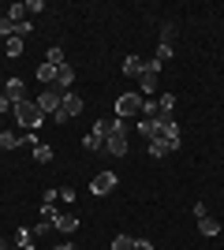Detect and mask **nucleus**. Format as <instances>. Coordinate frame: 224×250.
<instances>
[{"label":"nucleus","mask_w":224,"mask_h":250,"mask_svg":"<svg viewBox=\"0 0 224 250\" xmlns=\"http://www.w3.org/2000/svg\"><path fill=\"white\" fill-rule=\"evenodd\" d=\"M11 112H15V120H19L22 131H38L45 120V112L38 108V101H19V104H11Z\"/></svg>","instance_id":"obj_1"},{"label":"nucleus","mask_w":224,"mask_h":250,"mask_svg":"<svg viewBox=\"0 0 224 250\" xmlns=\"http://www.w3.org/2000/svg\"><path fill=\"white\" fill-rule=\"evenodd\" d=\"M105 153L108 157L127 153V127H123V120H112V131H108V138H105Z\"/></svg>","instance_id":"obj_2"},{"label":"nucleus","mask_w":224,"mask_h":250,"mask_svg":"<svg viewBox=\"0 0 224 250\" xmlns=\"http://www.w3.org/2000/svg\"><path fill=\"white\" fill-rule=\"evenodd\" d=\"M60 104H64V90H56V86H45L41 94H38V108H41L45 116H56Z\"/></svg>","instance_id":"obj_3"},{"label":"nucleus","mask_w":224,"mask_h":250,"mask_svg":"<svg viewBox=\"0 0 224 250\" xmlns=\"http://www.w3.org/2000/svg\"><path fill=\"white\" fill-rule=\"evenodd\" d=\"M157 79H161V63H157V60H146V63H142V75H139V83H142L139 94H142V97H153Z\"/></svg>","instance_id":"obj_4"},{"label":"nucleus","mask_w":224,"mask_h":250,"mask_svg":"<svg viewBox=\"0 0 224 250\" xmlns=\"http://www.w3.org/2000/svg\"><path fill=\"white\" fill-rule=\"evenodd\" d=\"M116 116H120V120L142 116V94H120V101H116Z\"/></svg>","instance_id":"obj_5"},{"label":"nucleus","mask_w":224,"mask_h":250,"mask_svg":"<svg viewBox=\"0 0 224 250\" xmlns=\"http://www.w3.org/2000/svg\"><path fill=\"white\" fill-rule=\"evenodd\" d=\"M116 183H120L116 172H97L94 183H90V194H97V198H101V194H112V190H116Z\"/></svg>","instance_id":"obj_6"},{"label":"nucleus","mask_w":224,"mask_h":250,"mask_svg":"<svg viewBox=\"0 0 224 250\" xmlns=\"http://www.w3.org/2000/svg\"><path fill=\"white\" fill-rule=\"evenodd\" d=\"M82 112V97L79 94H64V104H60V112L53 116L56 124H67V120H71V116H79Z\"/></svg>","instance_id":"obj_7"},{"label":"nucleus","mask_w":224,"mask_h":250,"mask_svg":"<svg viewBox=\"0 0 224 250\" xmlns=\"http://www.w3.org/2000/svg\"><path fill=\"white\" fill-rule=\"evenodd\" d=\"M56 90H64V94H71V86H75V67L71 63H64V67H56Z\"/></svg>","instance_id":"obj_8"},{"label":"nucleus","mask_w":224,"mask_h":250,"mask_svg":"<svg viewBox=\"0 0 224 250\" xmlns=\"http://www.w3.org/2000/svg\"><path fill=\"white\" fill-rule=\"evenodd\" d=\"M4 97H8L11 104L26 101V86H22V79H8V83H4Z\"/></svg>","instance_id":"obj_9"},{"label":"nucleus","mask_w":224,"mask_h":250,"mask_svg":"<svg viewBox=\"0 0 224 250\" xmlns=\"http://www.w3.org/2000/svg\"><path fill=\"white\" fill-rule=\"evenodd\" d=\"M53 228H56V231H64V235H71V231L79 228V220H75L71 213H53Z\"/></svg>","instance_id":"obj_10"},{"label":"nucleus","mask_w":224,"mask_h":250,"mask_svg":"<svg viewBox=\"0 0 224 250\" xmlns=\"http://www.w3.org/2000/svg\"><path fill=\"white\" fill-rule=\"evenodd\" d=\"M198 231H202L205 239H213V235H221V220H213L205 213V217H198Z\"/></svg>","instance_id":"obj_11"},{"label":"nucleus","mask_w":224,"mask_h":250,"mask_svg":"<svg viewBox=\"0 0 224 250\" xmlns=\"http://www.w3.org/2000/svg\"><path fill=\"white\" fill-rule=\"evenodd\" d=\"M139 131H142V138H146V142H153V138H161L157 124H153V120H146V116H139Z\"/></svg>","instance_id":"obj_12"},{"label":"nucleus","mask_w":224,"mask_h":250,"mask_svg":"<svg viewBox=\"0 0 224 250\" xmlns=\"http://www.w3.org/2000/svg\"><path fill=\"white\" fill-rule=\"evenodd\" d=\"M161 138L168 142V149H180V124H168L164 131H161Z\"/></svg>","instance_id":"obj_13"},{"label":"nucleus","mask_w":224,"mask_h":250,"mask_svg":"<svg viewBox=\"0 0 224 250\" xmlns=\"http://www.w3.org/2000/svg\"><path fill=\"white\" fill-rule=\"evenodd\" d=\"M123 75H131V79H139V75H142V56H135V52H131L127 60H123Z\"/></svg>","instance_id":"obj_14"},{"label":"nucleus","mask_w":224,"mask_h":250,"mask_svg":"<svg viewBox=\"0 0 224 250\" xmlns=\"http://www.w3.org/2000/svg\"><path fill=\"white\" fill-rule=\"evenodd\" d=\"M34 243H38V235H34V228H19L15 231V247H34Z\"/></svg>","instance_id":"obj_15"},{"label":"nucleus","mask_w":224,"mask_h":250,"mask_svg":"<svg viewBox=\"0 0 224 250\" xmlns=\"http://www.w3.org/2000/svg\"><path fill=\"white\" fill-rule=\"evenodd\" d=\"M45 63H53V67H64V49L60 45H49V52H45Z\"/></svg>","instance_id":"obj_16"},{"label":"nucleus","mask_w":224,"mask_h":250,"mask_svg":"<svg viewBox=\"0 0 224 250\" xmlns=\"http://www.w3.org/2000/svg\"><path fill=\"white\" fill-rule=\"evenodd\" d=\"M82 146L90 149V153H97V149H105V138H101V135H94V131H86V138H82Z\"/></svg>","instance_id":"obj_17"},{"label":"nucleus","mask_w":224,"mask_h":250,"mask_svg":"<svg viewBox=\"0 0 224 250\" xmlns=\"http://www.w3.org/2000/svg\"><path fill=\"white\" fill-rule=\"evenodd\" d=\"M22 142V135H15V131H0V149H15Z\"/></svg>","instance_id":"obj_18"},{"label":"nucleus","mask_w":224,"mask_h":250,"mask_svg":"<svg viewBox=\"0 0 224 250\" xmlns=\"http://www.w3.org/2000/svg\"><path fill=\"white\" fill-rule=\"evenodd\" d=\"M146 146H149V157H168V153H172L164 138H153V142H146Z\"/></svg>","instance_id":"obj_19"},{"label":"nucleus","mask_w":224,"mask_h":250,"mask_svg":"<svg viewBox=\"0 0 224 250\" xmlns=\"http://www.w3.org/2000/svg\"><path fill=\"white\" fill-rule=\"evenodd\" d=\"M38 79H41L45 86H53L56 83V67H53V63H41V67H38Z\"/></svg>","instance_id":"obj_20"},{"label":"nucleus","mask_w":224,"mask_h":250,"mask_svg":"<svg viewBox=\"0 0 224 250\" xmlns=\"http://www.w3.org/2000/svg\"><path fill=\"white\" fill-rule=\"evenodd\" d=\"M161 112V104H157V97H142V116L146 120H153V116Z\"/></svg>","instance_id":"obj_21"},{"label":"nucleus","mask_w":224,"mask_h":250,"mask_svg":"<svg viewBox=\"0 0 224 250\" xmlns=\"http://www.w3.org/2000/svg\"><path fill=\"white\" fill-rule=\"evenodd\" d=\"M34 161H53V146H49V142H38V146H34Z\"/></svg>","instance_id":"obj_22"},{"label":"nucleus","mask_w":224,"mask_h":250,"mask_svg":"<svg viewBox=\"0 0 224 250\" xmlns=\"http://www.w3.org/2000/svg\"><path fill=\"white\" fill-rule=\"evenodd\" d=\"M172 52H176V45H172V42H161V45H157V56H153V60L164 63V60H172Z\"/></svg>","instance_id":"obj_23"},{"label":"nucleus","mask_w":224,"mask_h":250,"mask_svg":"<svg viewBox=\"0 0 224 250\" xmlns=\"http://www.w3.org/2000/svg\"><path fill=\"white\" fill-rule=\"evenodd\" d=\"M0 38L8 42V38H15V22L8 19V15H0Z\"/></svg>","instance_id":"obj_24"},{"label":"nucleus","mask_w":224,"mask_h":250,"mask_svg":"<svg viewBox=\"0 0 224 250\" xmlns=\"http://www.w3.org/2000/svg\"><path fill=\"white\" fill-rule=\"evenodd\" d=\"M49 231H53V217H41L38 224H34V235H38V239H41V235H49Z\"/></svg>","instance_id":"obj_25"},{"label":"nucleus","mask_w":224,"mask_h":250,"mask_svg":"<svg viewBox=\"0 0 224 250\" xmlns=\"http://www.w3.org/2000/svg\"><path fill=\"white\" fill-rule=\"evenodd\" d=\"M4 52H8L11 60H15V56H19V52H22V38H8V45H4Z\"/></svg>","instance_id":"obj_26"},{"label":"nucleus","mask_w":224,"mask_h":250,"mask_svg":"<svg viewBox=\"0 0 224 250\" xmlns=\"http://www.w3.org/2000/svg\"><path fill=\"white\" fill-rule=\"evenodd\" d=\"M112 250H135V239H131V235H116V239H112Z\"/></svg>","instance_id":"obj_27"},{"label":"nucleus","mask_w":224,"mask_h":250,"mask_svg":"<svg viewBox=\"0 0 224 250\" xmlns=\"http://www.w3.org/2000/svg\"><path fill=\"white\" fill-rule=\"evenodd\" d=\"M157 104H161V112H168V116H172V108H176V97H172V94H161Z\"/></svg>","instance_id":"obj_28"},{"label":"nucleus","mask_w":224,"mask_h":250,"mask_svg":"<svg viewBox=\"0 0 224 250\" xmlns=\"http://www.w3.org/2000/svg\"><path fill=\"white\" fill-rule=\"evenodd\" d=\"M38 11H45L41 0H26V4H22V15H38Z\"/></svg>","instance_id":"obj_29"},{"label":"nucleus","mask_w":224,"mask_h":250,"mask_svg":"<svg viewBox=\"0 0 224 250\" xmlns=\"http://www.w3.org/2000/svg\"><path fill=\"white\" fill-rule=\"evenodd\" d=\"M161 38H164V42H172V38H176V30H172V22H164V26H161Z\"/></svg>","instance_id":"obj_30"},{"label":"nucleus","mask_w":224,"mask_h":250,"mask_svg":"<svg viewBox=\"0 0 224 250\" xmlns=\"http://www.w3.org/2000/svg\"><path fill=\"white\" fill-rule=\"evenodd\" d=\"M60 202H75V190L71 187H60Z\"/></svg>","instance_id":"obj_31"},{"label":"nucleus","mask_w":224,"mask_h":250,"mask_svg":"<svg viewBox=\"0 0 224 250\" xmlns=\"http://www.w3.org/2000/svg\"><path fill=\"white\" fill-rule=\"evenodd\" d=\"M135 250H153V243L149 239H135Z\"/></svg>","instance_id":"obj_32"},{"label":"nucleus","mask_w":224,"mask_h":250,"mask_svg":"<svg viewBox=\"0 0 224 250\" xmlns=\"http://www.w3.org/2000/svg\"><path fill=\"white\" fill-rule=\"evenodd\" d=\"M0 112H11V101L4 97V90H0Z\"/></svg>","instance_id":"obj_33"},{"label":"nucleus","mask_w":224,"mask_h":250,"mask_svg":"<svg viewBox=\"0 0 224 250\" xmlns=\"http://www.w3.org/2000/svg\"><path fill=\"white\" fill-rule=\"evenodd\" d=\"M53 250H75V247H71V243H60V247H53Z\"/></svg>","instance_id":"obj_34"},{"label":"nucleus","mask_w":224,"mask_h":250,"mask_svg":"<svg viewBox=\"0 0 224 250\" xmlns=\"http://www.w3.org/2000/svg\"><path fill=\"white\" fill-rule=\"evenodd\" d=\"M8 247H11V243H8V239H0V250H8Z\"/></svg>","instance_id":"obj_35"},{"label":"nucleus","mask_w":224,"mask_h":250,"mask_svg":"<svg viewBox=\"0 0 224 250\" xmlns=\"http://www.w3.org/2000/svg\"><path fill=\"white\" fill-rule=\"evenodd\" d=\"M22 250H38V243H34V247H22Z\"/></svg>","instance_id":"obj_36"},{"label":"nucleus","mask_w":224,"mask_h":250,"mask_svg":"<svg viewBox=\"0 0 224 250\" xmlns=\"http://www.w3.org/2000/svg\"><path fill=\"white\" fill-rule=\"evenodd\" d=\"M8 250H19V247H8Z\"/></svg>","instance_id":"obj_37"},{"label":"nucleus","mask_w":224,"mask_h":250,"mask_svg":"<svg viewBox=\"0 0 224 250\" xmlns=\"http://www.w3.org/2000/svg\"><path fill=\"white\" fill-rule=\"evenodd\" d=\"M75 250H79V247H75Z\"/></svg>","instance_id":"obj_38"}]
</instances>
